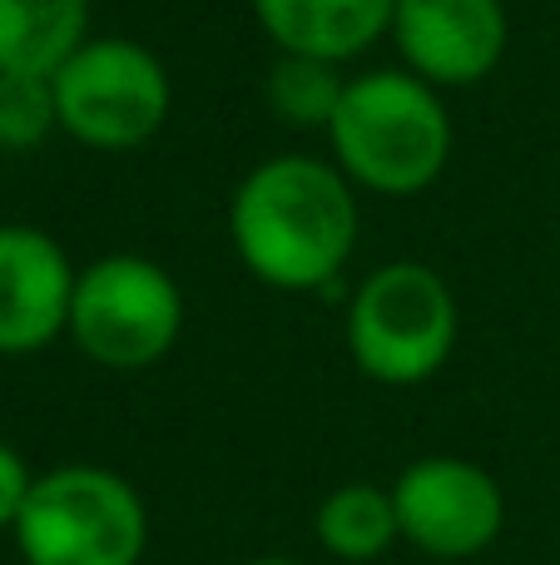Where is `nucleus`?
Listing matches in <instances>:
<instances>
[{
  "instance_id": "obj_4",
  "label": "nucleus",
  "mask_w": 560,
  "mask_h": 565,
  "mask_svg": "<svg viewBox=\"0 0 560 565\" xmlns=\"http://www.w3.org/2000/svg\"><path fill=\"white\" fill-rule=\"evenodd\" d=\"M456 348V298L437 268L417 258L373 268L347 302V352L383 387L437 377Z\"/></svg>"
},
{
  "instance_id": "obj_6",
  "label": "nucleus",
  "mask_w": 560,
  "mask_h": 565,
  "mask_svg": "<svg viewBox=\"0 0 560 565\" xmlns=\"http://www.w3.org/2000/svg\"><path fill=\"white\" fill-rule=\"evenodd\" d=\"M55 115L85 149L125 154L164 129L174 89L164 60L129 35H95L50 75Z\"/></svg>"
},
{
  "instance_id": "obj_8",
  "label": "nucleus",
  "mask_w": 560,
  "mask_h": 565,
  "mask_svg": "<svg viewBox=\"0 0 560 565\" xmlns=\"http://www.w3.org/2000/svg\"><path fill=\"white\" fill-rule=\"evenodd\" d=\"M392 40L417 79L462 89L502 65L511 20L502 0H397Z\"/></svg>"
},
{
  "instance_id": "obj_5",
  "label": "nucleus",
  "mask_w": 560,
  "mask_h": 565,
  "mask_svg": "<svg viewBox=\"0 0 560 565\" xmlns=\"http://www.w3.org/2000/svg\"><path fill=\"white\" fill-rule=\"evenodd\" d=\"M184 332V292L144 254H105L79 268L69 338L95 367L144 372L174 352Z\"/></svg>"
},
{
  "instance_id": "obj_10",
  "label": "nucleus",
  "mask_w": 560,
  "mask_h": 565,
  "mask_svg": "<svg viewBox=\"0 0 560 565\" xmlns=\"http://www.w3.org/2000/svg\"><path fill=\"white\" fill-rule=\"evenodd\" d=\"M254 15L278 55L343 65L392 35L397 0H254Z\"/></svg>"
},
{
  "instance_id": "obj_7",
  "label": "nucleus",
  "mask_w": 560,
  "mask_h": 565,
  "mask_svg": "<svg viewBox=\"0 0 560 565\" xmlns=\"http://www.w3.org/2000/svg\"><path fill=\"white\" fill-rule=\"evenodd\" d=\"M402 541L432 561H472L506 531V491L486 467L452 451L417 457L392 481Z\"/></svg>"
},
{
  "instance_id": "obj_15",
  "label": "nucleus",
  "mask_w": 560,
  "mask_h": 565,
  "mask_svg": "<svg viewBox=\"0 0 560 565\" xmlns=\"http://www.w3.org/2000/svg\"><path fill=\"white\" fill-rule=\"evenodd\" d=\"M30 487H35V471L25 467V457L10 441H0V531H15Z\"/></svg>"
},
{
  "instance_id": "obj_3",
  "label": "nucleus",
  "mask_w": 560,
  "mask_h": 565,
  "mask_svg": "<svg viewBox=\"0 0 560 565\" xmlns=\"http://www.w3.org/2000/svg\"><path fill=\"white\" fill-rule=\"evenodd\" d=\"M10 536L25 565H139L149 551V507L129 477L69 461L35 477Z\"/></svg>"
},
{
  "instance_id": "obj_11",
  "label": "nucleus",
  "mask_w": 560,
  "mask_h": 565,
  "mask_svg": "<svg viewBox=\"0 0 560 565\" xmlns=\"http://www.w3.org/2000/svg\"><path fill=\"white\" fill-rule=\"evenodd\" d=\"M89 30V0H0V75H55Z\"/></svg>"
},
{
  "instance_id": "obj_12",
  "label": "nucleus",
  "mask_w": 560,
  "mask_h": 565,
  "mask_svg": "<svg viewBox=\"0 0 560 565\" xmlns=\"http://www.w3.org/2000/svg\"><path fill=\"white\" fill-rule=\"evenodd\" d=\"M313 531H317V546H323L333 561H347V565L383 561L387 551L402 541L392 487H377V481H343V487H333L323 501H317Z\"/></svg>"
},
{
  "instance_id": "obj_14",
  "label": "nucleus",
  "mask_w": 560,
  "mask_h": 565,
  "mask_svg": "<svg viewBox=\"0 0 560 565\" xmlns=\"http://www.w3.org/2000/svg\"><path fill=\"white\" fill-rule=\"evenodd\" d=\"M60 129L55 115V85L50 75H0V149H25L45 145Z\"/></svg>"
},
{
  "instance_id": "obj_16",
  "label": "nucleus",
  "mask_w": 560,
  "mask_h": 565,
  "mask_svg": "<svg viewBox=\"0 0 560 565\" xmlns=\"http://www.w3.org/2000/svg\"><path fill=\"white\" fill-rule=\"evenodd\" d=\"M244 565H303V561H288V556H258V561H244Z\"/></svg>"
},
{
  "instance_id": "obj_13",
  "label": "nucleus",
  "mask_w": 560,
  "mask_h": 565,
  "mask_svg": "<svg viewBox=\"0 0 560 565\" xmlns=\"http://www.w3.org/2000/svg\"><path fill=\"white\" fill-rule=\"evenodd\" d=\"M347 89V75L327 60H308V55H278V65L268 70V109L278 119L298 129H327L337 115V99Z\"/></svg>"
},
{
  "instance_id": "obj_1",
  "label": "nucleus",
  "mask_w": 560,
  "mask_h": 565,
  "mask_svg": "<svg viewBox=\"0 0 560 565\" xmlns=\"http://www.w3.org/2000/svg\"><path fill=\"white\" fill-rule=\"evenodd\" d=\"M228 238L238 264L263 288H327L357 248V194L337 164L273 154L238 179Z\"/></svg>"
},
{
  "instance_id": "obj_2",
  "label": "nucleus",
  "mask_w": 560,
  "mask_h": 565,
  "mask_svg": "<svg viewBox=\"0 0 560 565\" xmlns=\"http://www.w3.org/2000/svg\"><path fill=\"white\" fill-rule=\"evenodd\" d=\"M327 145L353 189L387 199L422 194L452 159V119L442 89L417 79L412 70L347 75Z\"/></svg>"
},
{
  "instance_id": "obj_9",
  "label": "nucleus",
  "mask_w": 560,
  "mask_h": 565,
  "mask_svg": "<svg viewBox=\"0 0 560 565\" xmlns=\"http://www.w3.org/2000/svg\"><path fill=\"white\" fill-rule=\"evenodd\" d=\"M69 254L30 224H0V358H25L69 332Z\"/></svg>"
}]
</instances>
